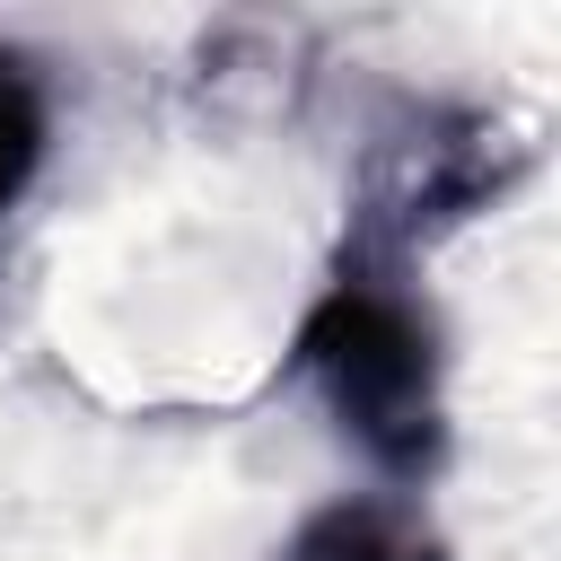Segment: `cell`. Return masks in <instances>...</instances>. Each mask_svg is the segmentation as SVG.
I'll use <instances>...</instances> for the list:
<instances>
[{"instance_id": "cell-1", "label": "cell", "mask_w": 561, "mask_h": 561, "mask_svg": "<svg viewBox=\"0 0 561 561\" xmlns=\"http://www.w3.org/2000/svg\"><path fill=\"white\" fill-rule=\"evenodd\" d=\"M324 421L386 473V491H421L447 465V394H438V324L403 272L333 254V280L298 316L289 342Z\"/></svg>"}, {"instance_id": "cell-2", "label": "cell", "mask_w": 561, "mask_h": 561, "mask_svg": "<svg viewBox=\"0 0 561 561\" xmlns=\"http://www.w3.org/2000/svg\"><path fill=\"white\" fill-rule=\"evenodd\" d=\"M517 175H526V140L500 114L456 105V96H403L359 149L342 254L412 272V254H430L438 237L482 219Z\"/></svg>"}, {"instance_id": "cell-3", "label": "cell", "mask_w": 561, "mask_h": 561, "mask_svg": "<svg viewBox=\"0 0 561 561\" xmlns=\"http://www.w3.org/2000/svg\"><path fill=\"white\" fill-rule=\"evenodd\" d=\"M280 561H456L412 491H342L298 517Z\"/></svg>"}, {"instance_id": "cell-4", "label": "cell", "mask_w": 561, "mask_h": 561, "mask_svg": "<svg viewBox=\"0 0 561 561\" xmlns=\"http://www.w3.org/2000/svg\"><path fill=\"white\" fill-rule=\"evenodd\" d=\"M53 149V105H44V79L18 44H0V210L26 202L35 167Z\"/></svg>"}]
</instances>
